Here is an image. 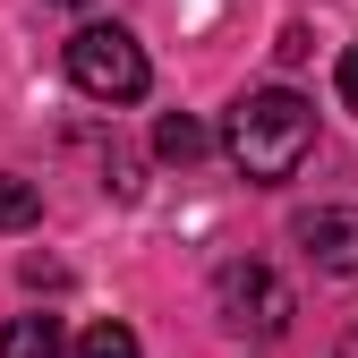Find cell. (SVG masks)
Masks as SVG:
<instances>
[{
  "label": "cell",
  "mask_w": 358,
  "mask_h": 358,
  "mask_svg": "<svg viewBox=\"0 0 358 358\" xmlns=\"http://www.w3.org/2000/svg\"><path fill=\"white\" fill-rule=\"evenodd\" d=\"M222 145H231V162L256 179V188H282V179L307 162V145H316V103L290 94V85H264V94L231 103Z\"/></svg>",
  "instance_id": "cell-1"
},
{
  "label": "cell",
  "mask_w": 358,
  "mask_h": 358,
  "mask_svg": "<svg viewBox=\"0 0 358 358\" xmlns=\"http://www.w3.org/2000/svg\"><path fill=\"white\" fill-rule=\"evenodd\" d=\"M69 85L94 94V103H137L145 85H154L145 43L128 34V26H77L69 34Z\"/></svg>",
  "instance_id": "cell-2"
},
{
  "label": "cell",
  "mask_w": 358,
  "mask_h": 358,
  "mask_svg": "<svg viewBox=\"0 0 358 358\" xmlns=\"http://www.w3.org/2000/svg\"><path fill=\"white\" fill-rule=\"evenodd\" d=\"M213 316L231 333L273 341V333H290V282L273 273V264H222L213 273Z\"/></svg>",
  "instance_id": "cell-3"
},
{
  "label": "cell",
  "mask_w": 358,
  "mask_h": 358,
  "mask_svg": "<svg viewBox=\"0 0 358 358\" xmlns=\"http://www.w3.org/2000/svg\"><path fill=\"white\" fill-rule=\"evenodd\" d=\"M290 239L307 248V264H316L324 282H358V205H316V213H299Z\"/></svg>",
  "instance_id": "cell-4"
},
{
  "label": "cell",
  "mask_w": 358,
  "mask_h": 358,
  "mask_svg": "<svg viewBox=\"0 0 358 358\" xmlns=\"http://www.w3.org/2000/svg\"><path fill=\"white\" fill-rule=\"evenodd\" d=\"M0 358H60V316H9L0 324Z\"/></svg>",
  "instance_id": "cell-5"
},
{
  "label": "cell",
  "mask_w": 358,
  "mask_h": 358,
  "mask_svg": "<svg viewBox=\"0 0 358 358\" xmlns=\"http://www.w3.org/2000/svg\"><path fill=\"white\" fill-rule=\"evenodd\" d=\"M205 145H213V137H205L188 111H162V120H154V154H162V162H196Z\"/></svg>",
  "instance_id": "cell-6"
},
{
  "label": "cell",
  "mask_w": 358,
  "mask_h": 358,
  "mask_svg": "<svg viewBox=\"0 0 358 358\" xmlns=\"http://www.w3.org/2000/svg\"><path fill=\"white\" fill-rule=\"evenodd\" d=\"M26 222H43V188L17 171H0V231H26Z\"/></svg>",
  "instance_id": "cell-7"
},
{
  "label": "cell",
  "mask_w": 358,
  "mask_h": 358,
  "mask_svg": "<svg viewBox=\"0 0 358 358\" xmlns=\"http://www.w3.org/2000/svg\"><path fill=\"white\" fill-rule=\"evenodd\" d=\"M69 358H145V350H137V333H128V324H94V333H77Z\"/></svg>",
  "instance_id": "cell-8"
},
{
  "label": "cell",
  "mask_w": 358,
  "mask_h": 358,
  "mask_svg": "<svg viewBox=\"0 0 358 358\" xmlns=\"http://www.w3.org/2000/svg\"><path fill=\"white\" fill-rule=\"evenodd\" d=\"M333 85H341V103L358 111V43H350V52H341V69H333Z\"/></svg>",
  "instance_id": "cell-9"
},
{
  "label": "cell",
  "mask_w": 358,
  "mask_h": 358,
  "mask_svg": "<svg viewBox=\"0 0 358 358\" xmlns=\"http://www.w3.org/2000/svg\"><path fill=\"white\" fill-rule=\"evenodd\" d=\"M333 358H358V333H341V341H333Z\"/></svg>",
  "instance_id": "cell-10"
},
{
  "label": "cell",
  "mask_w": 358,
  "mask_h": 358,
  "mask_svg": "<svg viewBox=\"0 0 358 358\" xmlns=\"http://www.w3.org/2000/svg\"><path fill=\"white\" fill-rule=\"evenodd\" d=\"M69 9H94V0H69Z\"/></svg>",
  "instance_id": "cell-11"
}]
</instances>
